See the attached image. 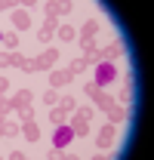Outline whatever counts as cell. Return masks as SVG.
<instances>
[{"label": "cell", "instance_id": "6da1fadb", "mask_svg": "<svg viewBox=\"0 0 154 160\" xmlns=\"http://www.w3.org/2000/svg\"><path fill=\"white\" fill-rule=\"evenodd\" d=\"M111 80H117V65L114 62H99V65H93V83L96 86H108Z\"/></svg>", "mask_w": 154, "mask_h": 160}, {"label": "cell", "instance_id": "7a4b0ae2", "mask_svg": "<svg viewBox=\"0 0 154 160\" xmlns=\"http://www.w3.org/2000/svg\"><path fill=\"white\" fill-rule=\"evenodd\" d=\"M71 142H74V129H71L68 123H59V129L53 132V148H56V151H65Z\"/></svg>", "mask_w": 154, "mask_h": 160}, {"label": "cell", "instance_id": "3957f363", "mask_svg": "<svg viewBox=\"0 0 154 160\" xmlns=\"http://www.w3.org/2000/svg\"><path fill=\"white\" fill-rule=\"evenodd\" d=\"M114 139H117V129H114V123H105L102 129H99V136H96V145L105 151V148H111L114 145Z\"/></svg>", "mask_w": 154, "mask_h": 160}, {"label": "cell", "instance_id": "277c9868", "mask_svg": "<svg viewBox=\"0 0 154 160\" xmlns=\"http://www.w3.org/2000/svg\"><path fill=\"white\" fill-rule=\"evenodd\" d=\"M59 56H62V52L53 49V46H49V49H43V52L37 56V71H49V68L59 62Z\"/></svg>", "mask_w": 154, "mask_h": 160}, {"label": "cell", "instance_id": "5b68a950", "mask_svg": "<svg viewBox=\"0 0 154 160\" xmlns=\"http://www.w3.org/2000/svg\"><path fill=\"white\" fill-rule=\"evenodd\" d=\"M120 56H123V43H120V40L108 43L105 49H99V59L102 62H114V59H120Z\"/></svg>", "mask_w": 154, "mask_h": 160}, {"label": "cell", "instance_id": "8992f818", "mask_svg": "<svg viewBox=\"0 0 154 160\" xmlns=\"http://www.w3.org/2000/svg\"><path fill=\"white\" fill-rule=\"evenodd\" d=\"M56 31H59V22L56 19H46V22H43V28L37 31V40H40V43H49Z\"/></svg>", "mask_w": 154, "mask_h": 160}, {"label": "cell", "instance_id": "52a82bcc", "mask_svg": "<svg viewBox=\"0 0 154 160\" xmlns=\"http://www.w3.org/2000/svg\"><path fill=\"white\" fill-rule=\"evenodd\" d=\"M68 126L74 129V136H77V139H83V136H90V120H86V117H80V114H74V120H71Z\"/></svg>", "mask_w": 154, "mask_h": 160}, {"label": "cell", "instance_id": "ba28073f", "mask_svg": "<svg viewBox=\"0 0 154 160\" xmlns=\"http://www.w3.org/2000/svg\"><path fill=\"white\" fill-rule=\"evenodd\" d=\"M71 80H74V74H71V71H53V74H49V86H53V89H59V86H68Z\"/></svg>", "mask_w": 154, "mask_h": 160}, {"label": "cell", "instance_id": "9c48e42d", "mask_svg": "<svg viewBox=\"0 0 154 160\" xmlns=\"http://www.w3.org/2000/svg\"><path fill=\"white\" fill-rule=\"evenodd\" d=\"M9 102H13V111H16V108H25V105L34 102V92H31V89H22V92H16Z\"/></svg>", "mask_w": 154, "mask_h": 160}, {"label": "cell", "instance_id": "30bf717a", "mask_svg": "<svg viewBox=\"0 0 154 160\" xmlns=\"http://www.w3.org/2000/svg\"><path fill=\"white\" fill-rule=\"evenodd\" d=\"M105 114H108V123H114V126H117V123H123V120H126V108H120V105L114 102Z\"/></svg>", "mask_w": 154, "mask_h": 160}, {"label": "cell", "instance_id": "8fae6325", "mask_svg": "<svg viewBox=\"0 0 154 160\" xmlns=\"http://www.w3.org/2000/svg\"><path fill=\"white\" fill-rule=\"evenodd\" d=\"M13 25H16L19 31H25V28H31V16H28L25 9H16V12H13Z\"/></svg>", "mask_w": 154, "mask_h": 160}, {"label": "cell", "instance_id": "7c38bea8", "mask_svg": "<svg viewBox=\"0 0 154 160\" xmlns=\"http://www.w3.org/2000/svg\"><path fill=\"white\" fill-rule=\"evenodd\" d=\"M22 132H25V139H28V142H37L40 139V129H37L34 120H25V123H22Z\"/></svg>", "mask_w": 154, "mask_h": 160}, {"label": "cell", "instance_id": "4fadbf2b", "mask_svg": "<svg viewBox=\"0 0 154 160\" xmlns=\"http://www.w3.org/2000/svg\"><path fill=\"white\" fill-rule=\"evenodd\" d=\"M114 102H120V105H130V102H133V74H126L123 92H120V99H114Z\"/></svg>", "mask_w": 154, "mask_h": 160}, {"label": "cell", "instance_id": "5bb4252c", "mask_svg": "<svg viewBox=\"0 0 154 160\" xmlns=\"http://www.w3.org/2000/svg\"><path fill=\"white\" fill-rule=\"evenodd\" d=\"M96 34H99V22L96 19H90L83 28H80V40H93Z\"/></svg>", "mask_w": 154, "mask_h": 160}, {"label": "cell", "instance_id": "9a60e30c", "mask_svg": "<svg viewBox=\"0 0 154 160\" xmlns=\"http://www.w3.org/2000/svg\"><path fill=\"white\" fill-rule=\"evenodd\" d=\"M93 105H99V111H108V108L114 105V96H108V92H99L96 99H93Z\"/></svg>", "mask_w": 154, "mask_h": 160}, {"label": "cell", "instance_id": "2e32d148", "mask_svg": "<svg viewBox=\"0 0 154 160\" xmlns=\"http://www.w3.org/2000/svg\"><path fill=\"white\" fill-rule=\"evenodd\" d=\"M59 108H65L68 114H74V111H77V102H74V96H59Z\"/></svg>", "mask_w": 154, "mask_h": 160}, {"label": "cell", "instance_id": "e0dca14e", "mask_svg": "<svg viewBox=\"0 0 154 160\" xmlns=\"http://www.w3.org/2000/svg\"><path fill=\"white\" fill-rule=\"evenodd\" d=\"M49 120H53V123L59 126V123H65V120H68V111H65V108H59V105H56V108L49 111Z\"/></svg>", "mask_w": 154, "mask_h": 160}, {"label": "cell", "instance_id": "ac0fdd59", "mask_svg": "<svg viewBox=\"0 0 154 160\" xmlns=\"http://www.w3.org/2000/svg\"><path fill=\"white\" fill-rule=\"evenodd\" d=\"M16 132H22V123H16V120H3V136H16Z\"/></svg>", "mask_w": 154, "mask_h": 160}, {"label": "cell", "instance_id": "d6986e66", "mask_svg": "<svg viewBox=\"0 0 154 160\" xmlns=\"http://www.w3.org/2000/svg\"><path fill=\"white\" fill-rule=\"evenodd\" d=\"M56 34H59L62 40H74V34H77V31H74V25H59V31H56Z\"/></svg>", "mask_w": 154, "mask_h": 160}, {"label": "cell", "instance_id": "ffe728a7", "mask_svg": "<svg viewBox=\"0 0 154 160\" xmlns=\"http://www.w3.org/2000/svg\"><path fill=\"white\" fill-rule=\"evenodd\" d=\"M86 68H90V65H86V59L80 56V59H74V62H71V68H68V71H71V74H83Z\"/></svg>", "mask_w": 154, "mask_h": 160}, {"label": "cell", "instance_id": "44dd1931", "mask_svg": "<svg viewBox=\"0 0 154 160\" xmlns=\"http://www.w3.org/2000/svg\"><path fill=\"white\" fill-rule=\"evenodd\" d=\"M16 114H19L22 123H25V120H34V108H31V105H25V108H16Z\"/></svg>", "mask_w": 154, "mask_h": 160}, {"label": "cell", "instance_id": "7402d4cb", "mask_svg": "<svg viewBox=\"0 0 154 160\" xmlns=\"http://www.w3.org/2000/svg\"><path fill=\"white\" fill-rule=\"evenodd\" d=\"M3 46H6L9 52H16V46H19V37H16V34H3Z\"/></svg>", "mask_w": 154, "mask_h": 160}, {"label": "cell", "instance_id": "603a6c76", "mask_svg": "<svg viewBox=\"0 0 154 160\" xmlns=\"http://www.w3.org/2000/svg\"><path fill=\"white\" fill-rule=\"evenodd\" d=\"M43 105H59V92L56 89H46V92H43Z\"/></svg>", "mask_w": 154, "mask_h": 160}, {"label": "cell", "instance_id": "cb8c5ba5", "mask_svg": "<svg viewBox=\"0 0 154 160\" xmlns=\"http://www.w3.org/2000/svg\"><path fill=\"white\" fill-rule=\"evenodd\" d=\"M80 49H83V56L96 52V40H80Z\"/></svg>", "mask_w": 154, "mask_h": 160}, {"label": "cell", "instance_id": "d4e9b609", "mask_svg": "<svg viewBox=\"0 0 154 160\" xmlns=\"http://www.w3.org/2000/svg\"><path fill=\"white\" fill-rule=\"evenodd\" d=\"M83 92H86L90 99H96L99 92H102V86H96V83H86V86H83Z\"/></svg>", "mask_w": 154, "mask_h": 160}, {"label": "cell", "instance_id": "484cf974", "mask_svg": "<svg viewBox=\"0 0 154 160\" xmlns=\"http://www.w3.org/2000/svg\"><path fill=\"white\" fill-rule=\"evenodd\" d=\"M74 114H80V117H86V120H93V114H96V108H90V105H83V108H77Z\"/></svg>", "mask_w": 154, "mask_h": 160}, {"label": "cell", "instance_id": "4316f807", "mask_svg": "<svg viewBox=\"0 0 154 160\" xmlns=\"http://www.w3.org/2000/svg\"><path fill=\"white\" fill-rule=\"evenodd\" d=\"M22 62H25V56H19V52H9V65H13V68H22Z\"/></svg>", "mask_w": 154, "mask_h": 160}, {"label": "cell", "instance_id": "83f0119b", "mask_svg": "<svg viewBox=\"0 0 154 160\" xmlns=\"http://www.w3.org/2000/svg\"><path fill=\"white\" fill-rule=\"evenodd\" d=\"M22 71H37V59H25L22 62Z\"/></svg>", "mask_w": 154, "mask_h": 160}, {"label": "cell", "instance_id": "f1b7e54d", "mask_svg": "<svg viewBox=\"0 0 154 160\" xmlns=\"http://www.w3.org/2000/svg\"><path fill=\"white\" fill-rule=\"evenodd\" d=\"M0 68H9V52H0Z\"/></svg>", "mask_w": 154, "mask_h": 160}, {"label": "cell", "instance_id": "f546056e", "mask_svg": "<svg viewBox=\"0 0 154 160\" xmlns=\"http://www.w3.org/2000/svg\"><path fill=\"white\" fill-rule=\"evenodd\" d=\"M6 89H9V80H6L3 74H0V92H6Z\"/></svg>", "mask_w": 154, "mask_h": 160}, {"label": "cell", "instance_id": "4dcf8cb0", "mask_svg": "<svg viewBox=\"0 0 154 160\" xmlns=\"http://www.w3.org/2000/svg\"><path fill=\"white\" fill-rule=\"evenodd\" d=\"M6 6H9V3H0V12H3V9H6Z\"/></svg>", "mask_w": 154, "mask_h": 160}, {"label": "cell", "instance_id": "1f68e13d", "mask_svg": "<svg viewBox=\"0 0 154 160\" xmlns=\"http://www.w3.org/2000/svg\"><path fill=\"white\" fill-rule=\"evenodd\" d=\"M3 120H6V117H3V114H0V126H3Z\"/></svg>", "mask_w": 154, "mask_h": 160}, {"label": "cell", "instance_id": "d6a6232c", "mask_svg": "<svg viewBox=\"0 0 154 160\" xmlns=\"http://www.w3.org/2000/svg\"><path fill=\"white\" fill-rule=\"evenodd\" d=\"M0 139H3V126H0Z\"/></svg>", "mask_w": 154, "mask_h": 160}, {"label": "cell", "instance_id": "836d02e7", "mask_svg": "<svg viewBox=\"0 0 154 160\" xmlns=\"http://www.w3.org/2000/svg\"><path fill=\"white\" fill-rule=\"evenodd\" d=\"M0 43H3V31H0Z\"/></svg>", "mask_w": 154, "mask_h": 160}]
</instances>
